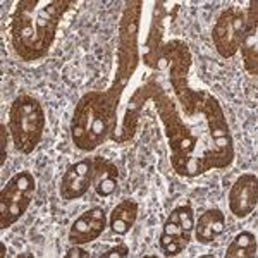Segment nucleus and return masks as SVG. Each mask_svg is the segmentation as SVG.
Listing matches in <instances>:
<instances>
[{"instance_id": "nucleus-1", "label": "nucleus", "mask_w": 258, "mask_h": 258, "mask_svg": "<svg viewBox=\"0 0 258 258\" xmlns=\"http://www.w3.org/2000/svg\"><path fill=\"white\" fill-rule=\"evenodd\" d=\"M147 66L167 74L172 95L157 78L141 88V98L153 100L170 148V164L179 176L197 177L212 169H226L234 160V145L222 107L207 90L188 83L191 52L181 40L155 45Z\"/></svg>"}, {"instance_id": "nucleus-2", "label": "nucleus", "mask_w": 258, "mask_h": 258, "mask_svg": "<svg viewBox=\"0 0 258 258\" xmlns=\"http://www.w3.org/2000/svg\"><path fill=\"white\" fill-rule=\"evenodd\" d=\"M73 0H19L11 18V45L24 62L47 57Z\"/></svg>"}, {"instance_id": "nucleus-3", "label": "nucleus", "mask_w": 258, "mask_h": 258, "mask_svg": "<svg viewBox=\"0 0 258 258\" xmlns=\"http://www.w3.org/2000/svg\"><path fill=\"white\" fill-rule=\"evenodd\" d=\"M124 90L112 85L105 91L83 95L71 120V138L81 152H93L117 127V112Z\"/></svg>"}, {"instance_id": "nucleus-4", "label": "nucleus", "mask_w": 258, "mask_h": 258, "mask_svg": "<svg viewBox=\"0 0 258 258\" xmlns=\"http://www.w3.org/2000/svg\"><path fill=\"white\" fill-rule=\"evenodd\" d=\"M45 122V112L38 100L30 95H19L11 105L7 124L16 150L24 155L33 153L43 136Z\"/></svg>"}, {"instance_id": "nucleus-5", "label": "nucleus", "mask_w": 258, "mask_h": 258, "mask_svg": "<svg viewBox=\"0 0 258 258\" xmlns=\"http://www.w3.org/2000/svg\"><path fill=\"white\" fill-rule=\"evenodd\" d=\"M143 2H127L124 9L122 19L119 26V47H117V71L112 85L117 88L126 90L127 83L131 81L133 74L140 64V47H138V35H140V19Z\"/></svg>"}, {"instance_id": "nucleus-6", "label": "nucleus", "mask_w": 258, "mask_h": 258, "mask_svg": "<svg viewBox=\"0 0 258 258\" xmlns=\"http://www.w3.org/2000/svg\"><path fill=\"white\" fill-rule=\"evenodd\" d=\"M36 189V179L28 170L14 174L0 193V229L11 227L26 214Z\"/></svg>"}, {"instance_id": "nucleus-7", "label": "nucleus", "mask_w": 258, "mask_h": 258, "mask_svg": "<svg viewBox=\"0 0 258 258\" xmlns=\"http://www.w3.org/2000/svg\"><path fill=\"white\" fill-rule=\"evenodd\" d=\"M244 30H246V12L243 9L231 6L220 12L212 28V40L220 57L232 59L239 52Z\"/></svg>"}, {"instance_id": "nucleus-8", "label": "nucleus", "mask_w": 258, "mask_h": 258, "mask_svg": "<svg viewBox=\"0 0 258 258\" xmlns=\"http://www.w3.org/2000/svg\"><path fill=\"white\" fill-rule=\"evenodd\" d=\"M93 186V159H83L69 165L60 179L59 195L62 200L71 202L85 197Z\"/></svg>"}, {"instance_id": "nucleus-9", "label": "nucleus", "mask_w": 258, "mask_h": 258, "mask_svg": "<svg viewBox=\"0 0 258 258\" xmlns=\"http://www.w3.org/2000/svg\"><path fill=\"white\" fill-rule=\"evenodd\" d=\"M229 210L234 217L244 219L258 205V177L255 174H241L229 191Z\"/></svg>"}, {"instance_id": "nucleus-10", "label": "nucleus", "mask_w": 258, "mask_h": 258, "mask_svg": "<svg viewBox=\"0 0 258 258\" xmlns=\"http://www.w3.org/2000/svg\"><path fill=\"white\" fill-rule=\"evenodd\" d=\"M107 227V214L102 207L83 212L69 229V241L73 244H88L98 239Z\"/></svg>"}, {"instance_id": "nucleus-11", "label": "nucleus", "mask_w": 258, "mask_h": 258, "mask_svg": "<svg viewBox=\"0 0 258 258\" xmlns=\"http://www.w3.org/2000/svg\"><path fill=\"white\" fill-rule=\"evenodd\" d=\"M258 4L251 2L246 12V30H244L243 41H241V55H243V64L248 74L256 76L258 74Z\"/></svg>"}, {"instance_id": "nucleus-12", "label": "nucleus", "mask_w": 258, "mask_h": 258, "mask_svg": "<svg viewBox=\"0 0 258 258\" xmlns=\"http://www.w3.org/2000/svg\"><path fill=\"white\" fill-rule=\"evenodd\" d=\"M119 184V169L105 157L93 159V188L98 197L107 198L115 193Z\"/></svg>"}, {"instance_id": "nucleus-13", "label": "nucleus", "mask_w": 258, "mask_h": 258, "mask_svg": "<svg viewBox=\"0 0 258 258\" xmlns=\"http://www.w3.org/2000/svg\"><path fill=\"white\" fill-rule=\"evenodd\" d=\"M226 227V217L219 209H210L195 222V239L200 244H210L219 238Z\"/></svg>"}, {"instance_id": "nucleus-14", "label": "nucleus", "mask_w": 258, "mask_h": 258, "mask_svg": "<svg viewBox=\"0 0 258 258\" xmlns=\"http://www.w3.org/2000/svg\"><path fill=\"white\" fill-rule=\"evenodd\" d=\"M136 217H138V203L135 200H122L110 212L109 226L114 234L124 236L135 226Z\"/></svg>"}, {"instance_id": "nucleus-15", "label": "nucleus", "mask_w": 258, "mask_h": 258, "mask_svg": "<svg viewBox=\"0 0 258 258\" xmlns=\"http://www.w3.org/2000/svg\"><path fill=\"white\" fill-rule=\"evenodd\" d=\"M226 258H256V236L248 231L236 234L226 249Z\"/></svg>"}, {"instance_id": "nucleus-16", "label": "nucleus", "mask_w": 258, "mask_h": 258, "mask_svg": "<svg viewBox=\"0 0 258 258\" xmlns=\"http://www.w3.org/2000/svg\"><path fill=\"white\" fill-rule=\"evenodd\" d=\"M169 220L172 222L179 224L186 232H191L195 229V214H193V209L188 205H181V207H176L172 212L169 214Z\"/></svg>"}, {"instance_id": "nucleus-17", "label": "nucleus", "mask_w": 258, "mask_h": 258, "mask_svg": "<svg viewBox=\"0 0 258 258\" xmlns=\"http://www.w3.org/2000/svg\"><path fill=\"white\" fill-rule=\"evenodd\" d=\"M129 255V246L126 243H119L117 246H114V248H110V249H107L105 253H102V258H122V256H127Z\"/></svg>"}, {"instance_id": "nucleus-18", "label": "nucleus", "mask_w": 258, "mask_h": 258, "mask_svg": "<svg viewBox=\"0 0 258 258\" xmlns=\"http://www.w3.org/2000/svg\"><path fill=\"white\" fill-rule=\"evenodd\" d=\"M7 133L9 127H6V124H0V165L6 164L7 159Z\"/></svg>"}, {"instance_id": "nucleus-19", "label": "nucleus", "mask_w": 258, "mask_h": 258, "mask_svg": "<svg viewBox=\"0 0 258 258\" xmlns=\"http://www.w3.org/2000/svg\"><path fill=\"white\" fill-rule=\"evenodd\" d=\"M90 253L86 251V249L81 248V244H74L73 248L68 249V253H66V258H88Z\"/></svg>"}, {"instance_id": "nucleus-20", "label": "nucleus", "mask_w": 258, "mask_h": 258, "mask_svg": "<svg viewBox=\"0 0 258 258\" xmlns=\"http://www.w3.org/2000/svg\"><path fill=\"white\" fill-rule=\"evenodd\" d=\"M0 249H2V253H0V255H2V256H6V255H7V249H6V244H4V243H0Z\"/></svg>"}, {"instance_id": "nucleus-21", "label": "nucleus", "mask_w": 258, "mask_h": 258, "mask_svg": "<svg viewBox=\"0 0 258 258\" xmlns=\"http://www.w3.org/2000/svg\"><path fill=\"white\" fill-rule=\"evenodd\" d=\"M18 258H33L31 253H19Z\"/></svg>"}]
</instances>
